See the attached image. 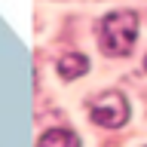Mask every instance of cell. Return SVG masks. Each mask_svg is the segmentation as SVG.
<instances>
[{
    "instance_id": "cell-3",
    "label": "cell",
    "mask_w": 147,
    "mask_h": 147,
    "mask_svg": "<svg viewBox=\"0 0 147 147\" xmlns=\"http://www.w3.org/2000/svg\"><path fill=\"white\" fill-rule=\"evenodd\" d=\"M86 71H89V58L83 52H64L61 58H58V74H61L64 80H77V77H83Z\"/></svg>"
},
{
    "instance_id": "cell-5",
    "label": "cell",
    "mask_w": 147,
    "mask_h": 147,
    "mask_svg": "<svg viewBox=\"0 0 147 147\" xmlns=\"http://www.w3.org/2000/svg\"><path fill=\"white\" fill-rule=\"evenodd\" d=\"M144 71H147V58H144Z\"/></svg>"
},
{
    "instance_id": "cell-1",
    "label": "cell",
    "mask_w": 147,
    "mask_h": 147,
    "mask_svg": "<svg viewBox=\"0 0 147 147\" xmlns=\"http://www.w3.org/2000/svg\"><path fill=\"white\" fill-rule=\"evenodd\" d=\"M98 40L107 55H129L138 40V16L129 12V9L104 16L98 28Z\"/></svg>"
},
{
    "instance_id": "cell-4",
    "label": "cell",
    "mask_w": 147,
    "mask_h": 147,
    "mask_svg": "<svg viewBox=\"0 0 147 147\" xmlns=\"http://www.w3.org/2000/svg\"><path fill=\"white\" fill-rule=\"evenodd\" d=\"M80 135L74 129H49L40 135V147H77Z\"/></svg>"
},
{
    "instance_id": "cell-2",
    "label": "cell",
    "mask_w": 147,
    "mask_h": 147,
    "mask_svg": "<svg viewBox=\"0 0 147 147\" xmlns=\"http://www.w3.org/2000/svg\"><path fill=\"white\" fill-rule=\"evenodd\" d=\"M89 117H92L95 126H104V129L126 126V119H129V101H126V95H119V92H104V95L89 107Z\"/></svg>"
}]
</instances>
